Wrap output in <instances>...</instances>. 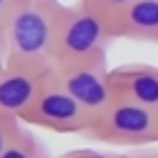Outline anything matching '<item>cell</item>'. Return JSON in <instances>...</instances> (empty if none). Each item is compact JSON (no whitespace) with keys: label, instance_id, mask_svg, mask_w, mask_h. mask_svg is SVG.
Segmentation results:
<instances>
[{"label":"cell","instance_id":"13","mask_svg":"<svg viewBox=\"0 0 158 158\" xmlns=\"http://www.w3.org/2000/svg\"><path fill=\"white\" fill-rule=\"evenodd\" d=\"M15 5H18V0H0V30H5V23L13 15Z\"/></svg>","mask_w":158,"mask_h":158},{"label":"cell","instance_id":"7","mask_svg":"<svg viewBox=\"0 0 158 158\" xmlns=\"http://www.w3.org/2000/svg\"><path fill=\"white\" fill-rule=\"evenodd\" d=\"M110 85L115 98L138 103L158 113V65L126 63V65L110 68Z\"/></svg>","mask_w":158,"mask_h":158},{"label":"cell","instance_id":"3","mask_svg":"<svg viewBox=\"0 0 158 158\" xmlns=\"http://www.w3.org/2000/svg\"><path fill=\"white\" fill-rule=\"evenodd\" d=\"M93 143L106 146H156L158 143V113L115 98L83 133Z\"/></svg>","mask_w":158,"mask_h":158},{"label":"cell","instance_id":"12","mask_svg":"<svg viewBox=\"0 0 158 158\" xmlns=\"http://www.w3.org/2000/svg\"><path fill=\"white\" fill-rule=\"evenodd\" d=\"M58 158H128V153H103L95 148H75V151H68Z\"/></svg>","mask_w":158,"mask_h":158},{"label":"cell","instance_id":"14","mask_svg":"<svg viewBox=\"0 0 158 158\" xmlns=\"http://www.w3.org/2000/svg\"><path fill=\"white\" fill-rule=\"evenodd\" d=\"M128 158H158V148H138L128 153Z\"/></svg>","mask_w":158,"mask_h":158},{"label":"cell","instance_id":"4","mask_svg":"<svg viewBox=\"0 0 158 158\" xmlns=\"http://www.w3.org/2000/svg\"><path fill=\"white\" fill-rule=\"evenodd\" d=\"M23 126L45 128L53 133H85L90 128V115L83 110V106L68 93L63 81L58 78L55 68L45 73L40 90L33 98L30 108L20 118Z\"/></svg>","mask_w":158,"mask_h":158},{"label":"cell","instance_id":"15","mask_svg":"<svg viewBox=\"0 0 158 158\" xmlns=\"http://www.w3.org/2000/svg\"><path fill=\"white\" fill-rule=\"evenodd\" d=\"M5 65V33L0 30V68Z\"/></svg>","mask_w":158,"mask_h":158},{"label":"cell","instance_id":"11","mask_svg":"<svg viewBox=\"0 0 158 158\" xmlns=\"http://www.w3.org/2000/svg\"><path fill=\"white\" fill-rule=\"evenodd\" d=\"M23 123L20 121H10V118H0V156L8 151V146L15 141V135L20 133Z\"/></svg>","mask_w":158,"mask_h":158},{"label":"cell","instance_id":"5","mask_svg":"<svg viewBox=\"0 0 158 158\" xmlns=\"http://www.w3.org/2000/svg\"><path fill=\"white\" fill-rule=\"evenodd\" d=\"M55 73L63 81V85L68 88V93L90 115V121H95L115 101V93L110 85V68L106 60L63 65V68H55Z\"/></svg>","mask_w":158,"mask_h":158},{"label":"cell","instance_id":"9","mask_svg":"<svg viewBox=\"0 0 158 158\" xmlns=\"http://www.w3.org/2000/svg\"><path fill=\"white\" fill-rule=\"evenodd\" d=\"M0 158H53V156L48 153L45 143L30 131V126H23L20 133L15 135V141L8 146V151Z\"/></svg>","mask_w":158,"mask_h":158},{"label":"cell","instance_id":"8","mask_svg":"<svg viewBox=\"0 0 158 158\" xmlns=\"http://www.w3.org/2000/svg\"><path fill=\"white\" fill-rule=\"evenodd\" d=\"M118 40L158 45V0H135L113 18Z\"/></svg>","mask_w":158,"mask_h":158},{"label":"cell","instance_id":"10","mask_svg":"<svg viewBox=\"0 0 158 158\" xmlns=\"http://www.w3.org/2000/svg\"><path fill=\"white\" fill-rule=\"evenodd\" d=\"M83 3H88L95 10H101L103 15H108L110 23H113V18L121 13V10H126L131 3H135V0H83Z\"/></svg>","mask_w":158,"mask_h":158},{"label":"cell","instance_id":"2","mask_svg":"<svg viewBox=\"0 0 158 158\" xmlns=\"http://www.w3.org/2000/svg\"><path fill=\"white\" fill-rule=\"evenodd\" d=\"M113 40L118 38L108 15L90 8L83 0H78L75 5H63L53 48V63L55 68H63L106 60Z\"/></svg>","mask_w":158,"mask_h":158},{"label":"cell","instance_id":"1","mask_svg":"<svg viewBox=\"0 0 158 158\" xmlns=\"http://www.w3.org/2000/svg\"><path fill=\"white\" fill-rule=\"evenodd\" d=\"M63 3L60 0H18L5 23V63L48 73L55 68L53 48Z\"/></svg>","mask_w":158,"mask_h":158},{"label":"cell","instance_id":"6","mask_svg":"<svg viewBox=\"0 0 158 158\" xmlns=\"http://www.w3.org/2000/svg\"><path fill=\"white\" fill-rule=\"evenodd\" d=\"M45 73L18 68V65H3L0 68V118L20 121L23 113L30 108L33 98L40 90Z\"/></svg>","mask_w":158,"mask_h":158}]
</instances>
